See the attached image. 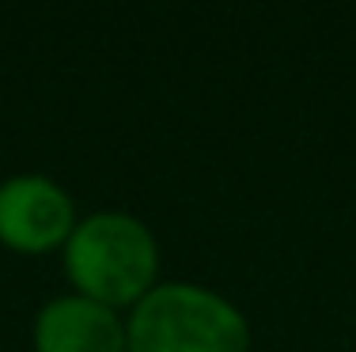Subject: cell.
<instances>
[{
  "label": "cell",
  "mask_w": 356,
  "mask_h": 352,
  "mask_svg": "<svg viewBox=\"0 0 356 352\" xmlns=\"http://www.w3.org/2000/svg\"><path fill=\"white\" fill-rule=\"evenodd\" d=\"M38 352H129L125 322L114 307H103L88 296L49 299L35 318Z\"/></svg>",
  "instance_id": "obj_4"
},
{
  "label": "cell",
  "mask_w": 356,
  "mask_h": 352,
  "mask_svg": "<svg viewBox=\"0 0 356 352\" xmlns=\"http://www.w3.org/2000/svg\"><path fill=\"white\" fill-rule=\"evenodd\" d=\"M76 231L72 197L46 174H12L0 182V242L19 254H46Z\"/></svg>",
  "instance_id": "obj_3"
},
{
  "label": "cell",
  "mask_w": 356,
  "mask_h": 352,
  "mask_svg": "<svg viewBox=\"0 0 356 352\" xmlns=\"http://www.w3.org/2000/svg\"><path fill=\"white\" fill-rule=\"evenodd\" d=\"M129 352H247L250 326L239 307L201 284H159L133 303Z\"/></svg>",
  "instance_id": "obj_2"
},
{
  "label": "cell",
  "mask_w": 356,
  "mask_h": 352,
  "mask_svg": "<svg viewBox=\"0 0 356 352\" xmlns=\"http://www.w3.org/2000/svg\"><path fill=\"white\" fill-rule=\"evenodd\" d=\"M65 269L76 296L118 311L152 292L159 269L156 235L129 212H91L65 242Z\"/></svg>",
  "instance_id": "obj_1"
}]
</instances>
